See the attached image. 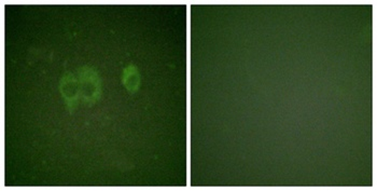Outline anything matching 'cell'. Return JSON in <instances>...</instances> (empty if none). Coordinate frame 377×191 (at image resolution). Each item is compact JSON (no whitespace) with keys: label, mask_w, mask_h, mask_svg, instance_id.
I'll return each instance as SVG.
<instances>
[{"label":"cell","mask_w":377,"mask_h":191,"mask_svg":"<svg viewBox=\"0 0 377 191\" xmlns=\"http://www.w3.org/2000/svg\"><path fill=\"white\" fill-rule=\"evenodd\" d=\"M122 82L127 91L131 92V93L137 91L140 86V75L137 67L134 66V65L127 66L123 71Z\"/></svg>","instance_id":"3"},{"label":"cell","mask_w":377,"mask_h":191,"mask_svg":"<svg viewBox=\"0 0 377 191\" xmlns=\"http://www.w3.org/2000/svg\"><path fill=\"white\" fill-rule=\"evenodd\" d=\"M59 92L65 100L67 110L70 114H73L74 110L78 108L81 96H80L79 80L77 75L70 71H66L63 77L59 80Z\"/></svg>","instance_id":"2"},{"label":"cell","mask_w":377,"mask_h":191,"mask_svg":"<svg viewBox=\"0 0 377 191\" xmlns=\"http://www.w3.org/2000/svg\"><path fill=\"white\" fill-rule=\"evenodd\" d=\"M79 80L80 96L81 102L91 108L95 104L102 96V81L95 69L90 66H82L76 71Z\"/></svg>","instance_id":"1"}]
</instances>
